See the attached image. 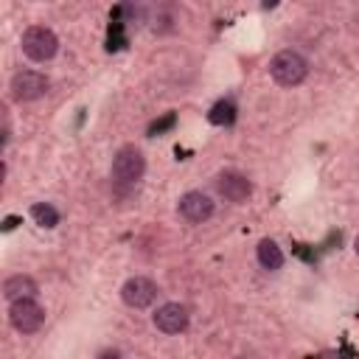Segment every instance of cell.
<instances>
[{
	"label": "cell",
	"instance_id": "6da1fadb",
	"mask_svg": "<svg viewBox=\"0 0 359 359\" xmlns=\"http://www.w3.org/2000/svg\"><path fill=\"white\" fill-rule=\"evenodd\" d=\"M269 76H272V81L280 84V87H297V84H303L306 76H309V62H306L303 53H297V50H292V48L278 50V53L272 56V62H269Z\"/></svg>",
	"mask_w": 359,
	"mask_h": 359
},
{
	"label": "cell",
	"instance_id": "7a4b0ae2",
	"mask_svg": "<svg viewBox=\"0 0 359 359\" xmlns=\"http://www.w3.org/2000/svg\"><path fill=\"white\" fill-rule=\"evenodd\" d=\"M20 48L31 62H48L59 50V36L48 25H31L20 36Z\"/></svg>",
	"mask_w": 359,
	"mask_h": 359
},
{
	"label": "cell",
	"instance_id": "3957f363",
	"mask_svg": "<svg viewBox=\"0 0 359 359\" xmlns=\"http://www.w3.org/2000/svg\"><path fill=\"white\" fill-rule=\"evenodd\" d=\"M112 180L121 185H135L146 171V157L137 146H121L112 157Z\"/></svg>",
	"mask_w": 359,
	"mask_h": 359
},
{
	"label": "cell",
	"instance_id": "277c9868",
	"mask_svg": "<svg viewBox=\"0 0 359 359\" xmlns=\"http://www.w3.org/2000/svg\"><path fill=\"white\" fill-rule=\"evenodd\" d=\"M11 98L20 101V104H28V101H39L42 95H48L50 90V79L39 70H20L11 76Z\"/></svg>",
	"mask_w": 359,
	"mask_h": 359
},
{
	"label": "cell",
	"instance_id": "5b68a950",
	"mask_svg": "<svg viewBox=\"0 0 359 359\" xmlns=\"http://www.w3.org/2000/svg\"><path fill=\"white\" fill-rule=\"evenodd\" d=\"M8 320L20 334H36L45 323V309L34 297H22L8 306Z\"/></svg>",
	"mask_w": 359,
	"mask_h": 359
},
{
	"label": "cell",
	"instance_id": "8992f818",
	"mask_svg": "<svg viewBox=\"0 0 359 359\" xmlns=\"http://www.w3.org/2000/svg\"><path fill=\"white\" fill-rule=\"evenodd\" d=\"M121 297L129 309H149L157 300V283L146 275H135L121 286Z\"/></svg>",
	"mask_w": 359,
	"mask_h": 359
},
{
	"label": "cell",
	"instance_id": "52a82bcc",
	"mask_svg": "<svg viewBox=\"0 0 359 359\" xmlns=\"http://www.w3.org/2000/svg\"><path fill=\"white\" fill-rule=\"evenodd\" d=\"M177 210H180V216H182L185 222L202 224V222H208V219L213 216V199H210L208 194H202V191H188V194L180 196Z\"/></svg>",
	"mask_w": 359,
	"mask_h": 359
},
{
	"label": "cell",
	"instance_id": "ba28073f",
	"mask_svg": "<svg viewBox=\"0 0 359 359\" xmlns=\"http://www.w3.org/2000/svg\"><path fill=\"white\" fill-rule=\"evenodd\" d=\"M151 323H154V328L163 331V334H182V331L188 328V323H191V314H188V309H185L182 303H163V306L154 311Z\"/></svg>",
	"mask_w": 359,
	"mask_h": 359
},
{
	"label": "cell",
	"instance_id": "9c48e42d",
	"mask_svg": "<svg viewBox=\"0 0 359 359\" xmlns=\"http://www.w3.org/2000/svg\"><path fill=\"white\" fill-rule=\"evenodd\" d=\"M213 188H216L219 196H224L227 202H236V205L244 202L252 194V182L244 174H238V171H222L213 180Z\"/></svg>",
	"mask_w": 359,
	"mask_h": 359
},
{
	"label": "cell",
	"instance_id": "30bf717a",
	"mask_svg": "<svg viewBox=\"0 0 359 359\" xmlns=\"http://www.w3.org/2000/svg\"><path fill=\"white\" fill-rule=\"evenodd\" d=\"M3 297L8 303L22 300V297H36V280L31 275H8L3 280Z\"/></svg>",
	"mask_w": 359,
	"mask_h": 359
},
{
	"label": "cell",
	"instance_id": "8fae6325",
	"mask_svg": "<svg viewBox=\"0 0 359 359\" xmlns=\"http://www.w3.org/2000/svg\"><path fill=\"white\" fill-rule=\"evenodd\" d=\"M255 255H258V264L264 269H269V272H275V269L283 266V250L272 238H261L258 247H255Z\"/></svg>",
	"mask_w": 359,
	"mask_h": 359
},
{
	"label": "cell",
	"instance_id": "7c38bea8",
	"mask_svg": "<svg viewBox=\"0 0 359 359\" xmlns=\"http://www.w3.org/2000/svg\"><path fill=\"white\" fill-rule=\"evenodd\" d=\"M31 219H34V224L50 230V227L59 224V210H56L50 202H34V205H31Z\"/></svg>",
	"mask_w": 359,
	"mask_h": 359
},
{
	"label": "cell",
	"instance_id": "4fadbf2b",
	"mask_svg": "<svg viewBox=\"0 0 359 359\" xmlns=\"http://www.w3.org/2000/svg\"><path fill=\"white\" fill-rule=\"evenodd\" d=\"M236 118V107L230 104V101H219L216 107H213V112H210V121L213 123H230Z\"/></svg>",
	"mask_w": 359,
	"mask_h": 359
},
{
	"label": "cell",
	"instance_id": "5bb4252c",
	"mask_svg": "<svg viewBox=\"0 0 359 359\" xmlns=\"http://www.w3.org/2000/svg\"><path fill=\"white\" fill-rule=\"evenodd\" d=\"M98 359H121V353H118V351H104Z\"/></svg>",
	"mask_w": 359,
	"mask_h": 359
},
{
	"label": "cell",
	"instance_id": "9a60e30c",
	"mask_svg": "<svg viewBox=\"0 0 359 359\" xmlns=\"http://www.w3.org/2000/svg\"><path fill=\"white\" fill-rule=\"evenodd\" d=\"M353 252H356V255H359V236H356V238H353Z\"/></svg>",
	"mask_w": 359,
	"mask_h": 359
},
{
	"label": "cell",
	"instance_id": "2e32d148",
	"mask_svg": "<svg viewBox=\"0 0 359 359\" xmlns=\"http://www.w3.org/2000/svg\"><path fill=\"white\" fill-rule=\"evenodd\" d=\"M238 359H241V356H238Z\"/></svg>",
	"mask_w": 359,
	"mask_h": 359
}]
</instances>
